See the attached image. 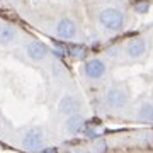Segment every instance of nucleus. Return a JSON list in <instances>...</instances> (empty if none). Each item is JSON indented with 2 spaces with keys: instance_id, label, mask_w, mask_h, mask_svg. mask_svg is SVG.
<instances>
[{
  "instance_id": "1",
  "label": "nucleus",
  "mask_w": 153,
  "mask_h": 153,
  "mask_svg": "<svg viewBox=\"0 0 153 153\" xmlns=\"http://www.w3.org/2000/svg\"><path fill=\"white\" fill-rule=\"evenodd\" d=\"M97 21L100 24V27H104L105 31H109V33H119L124 27L126 19H124V14L119 9L107 7V9H102V10L99 12Z\"/></svg>"
},
{
  "instance_id": "2",
  "label": "nucleus",
  "mask_w": 153,
  "mask_h": 153,
  "mask_svg": "<svg viewBox=\"0 0 153 153\" xmlns=\"http://www.w3.org/2000/svg\"><path fill=\"white\" fill-rule=\"evenodd\" d=\"M129 102V94L128 90L123 87H111L107 92H105V104L109 105L111 109L114 111H121L124 109Z\"/></svg>"
},
{
  "instance_id": "3",
  "label": "nucleus",
  "mask_w": 153,
  "mask_h": 153,
  "mask_svg": "<svg viewBox=\"0 0 153 153\" xmlns=\"http://www.w3.org/2000/svg\"><path fill=\"white\" fill-rule=\"evenodd\" d=\"M44 146V134L39 128H31L24 133L22 136V148L27 150V152H39Z\"/></svg>"
},
{
  "instance_id": "4",
  "label": "nucleus",
  "mask_w": 153,
  "mask_h": 153,
  "mask_svg": "<svg viewBox=\"0 0 153 153\" xmlns=\"http://www.w3.org/2000/svg\"><path fill=\"white\" fill-rule=\"evenodd\" d=\"M82 71L85 78H88V80H100L107 71V65L100 58H92V60H87L83 63Z\"/></svg>"
},
{
  "instance_id": "5",
  "label": "nucleus",
  "mask_w": 153,
  "mask_h": 153,
  "mask_svg": "<svg viewBox=\"0 0 153 153\" xmlns=\"http://www.w3.org/2000/svg\"><path fill=\"white\" fill-rule=\"evenodd\" d=\"M55 33L60 39H65V41H70L76 36L78 33V27L76 24L71 21L70 17H61L60 21L56 22V27H55Z\"/></svg>"
},
{
  "instance_id": "6",
  "label": "nucleus",
  "mask_w": 153,
  "mask_h": 153,
  "mask_svg": "<svg viewBox=\"0 0 153 153\" xmlns=\"http://www.w3.org/2000/svg\"><path fill=\"white\" fill-rule=\"evenodd\" d=\"M80 107H82V102L78 100V97L70 95V94L63 95V97L60 99V102H58V111H60V114H63V116L76 114V112H80Z\"/></svg>"
},
{
  "instance_id": "7",
  "label": "nucleus",
  "mask_w": 153,
  "mask_h": 153,
  "mask_svg": "<svg viewBox=\"0 0 153 153\" xmlns=\"http://www.w3.org/2000/svg\"><path fill=\"white\" fill-rule=\"evenodd\" d=\"M126 55L133 58V60H138V58H141L145 55V51H146V39L141 38V36H138V38H133L129 39L128 43H126Z\"/></svg>"
},
{
  "instance_id": "8",
  "label": "nucleus",
  "mask_w": 153,
  "mask_h": 153,
  "mask_svg": "<svg viewBox=\"0 0 153 153\" xmlns=\"http://www.w3.org/2000/svg\"><path fill=\"white\" fill-rule=\"evenodd\" d=\"M48 53H49L48 46L44 43H41V41H29V43L26 44V55H27L33 61L46 60Z\"/></svg>"
},
{
  "instance_id": "9",
  "label": "nucleus",
  "mask_w": 153,
  "mask_h": 153,
  "mask_svg": "<svg viewBox=\"0 0 153 153\" xmlns=\"http://www.w3.org/2000/svg\"><path fill=\"white\" fill-rule=\"evenodd\" d=\"M85 126H87V121H85V117H83L80 112H76V114L68 116L65 128H66V131H68V134L75 136V134H78V133H82L83 129H85Z\"/></svg>"
},
{
  "instance_id": "10",
  "label": "nucleus",
  "mask_w": 153,
  "mask_h": 153,
  "mask_svg": "<svg viewBox=\"0 0 153 153\" xmlns=\"http://www.w3.org/2000/svg\"><path fill=\"white\" fill-rule=\"evenodd\" d=\"M17 31L10 24H0V44L2 46H9L16 41Z\"/></svg>"
},
{
  "instance_id": "11",
  "label": "nucleus",
  "mask_w": 153,
  "mask_h": 153,
  "mask_svg": "<svg viewBox=\"0 0 153 153\" xmlns=\"http://www.w3.org/2000/svg\"><path fill=\"white\" fill-rule=\"evenodd\" d=\"M138 116H140V121H143V123H152L153 121V104H150V102L143 104L140 107Z\"/></svg>"
},
{
  "instance_id": "12",
  "label": "nucleus",
  "mask_w": 153,
  "mask_h": 153,
  "mask_svg": "<svg viewBox=\"0 0 153 153\" xmlns=\"http://www.w3.org/2000/svg\"><path fill=\"white\" fill-rule=\"evenodd\" d=\"M68 53H70L71 56L78 58V60H82V58H85V55H87V48L82 46V44H71V46H68Z\"/></svg>"
},
{
  "instance_id": "13",
  "label": "nucleus",
  "mask_w": 153,
  "mask_h": 153,
  "mask_svg": "<svg viewBox=\"0 0 153 153\" xmlns=\"http://www.w3.org/2000/svg\"><path fill=\"white\" fill-rule=\"evenodd\" d=\"M134 10L138 12V14H146L148 10H150V2H138L136 5H134Z\"/></svg>"
},
{
  "instance_id": "14",
  "label": "nucleus",
  "mask_w": 153,
  "mask_h": 153,
  "mask_svg": "<svg viewBox=\"0 0 153 153\" xmlns=\"http://www.w3.org/2000/svg\"><path fill=\"white\" fill-rule=\"evenodd\" d=\"M105 148H107V145H105V141H104V140H99V141L95 143V152H97V153L105 152Z\"/></svg>"
},
{
  "instance_id": "15",
  "label": "nucleus",
  "mask_w": 153,
  "mask_h": 153,
  "mask_svg": "<svg viewBox=\"0 0 153 153\" xmlns=\"http://www.w3.org/2000/svg\"><path fill=\"white\" fill-rule=\"evenodd\" d=\"M36 153H58L56 152V148H41V150H39V152H36Z\"/></svg>"
}]
</instances>
